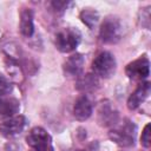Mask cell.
Segmentation results:
<instances>
[{
	"label": "cell",
	"instance_id": "6da1fadb",
	"mask_svg": "<svg viewBox=\"0 0 151 151\" xmlns=\"http://www.w3.org/2000/svg\"><path fill=\"white\" fill-rule=\"evenodd\" d=\"M116 59L110 52L99 53L92 63V71L94 76L101 78H110L116 72Z\"/></svg>",
	"mask_w": 151,
	"mask_h": 151
},
{
	"label": "cell",
	"instance_id": "7a4b0ae2",
	"mask_svg": "<svg viewBox=\"0 0 151 151\" xmlns=\"http://www.w3.org/2000/svg\"><path fill=\"white\" fill-rule=\"evenodd\" d=\"M26 142L34 151H53L51 136L40 126H35L28 132Z\"/></svg>",
	"mask_w": 151,
	"mask_h": 151
},
{
	"label": "cell",
	"instance_id": "3957f363",
	"mask_svg": "<svg viewBox=\"0 0 151 151\" xmlns=\"http://www.w3.org/2000/svg\"><path fill=\"white\" fill-rule=\"evenodd\" d=\"M122 24L120 20L116 17H107L101 26H100V39L106 42V44H114L117 41H119L120 37H122Z\"/></svg>",
	"mask_w": 151,
	"mask_h": 151
},
{
	"label": "cell",
	"instance_id": "277c9868",
	"mask_svg": "<svg viewBox=\"0 0 151 151\" xmlns=\"http://www.w3.org/2000/svg\"><path fill=\"white\" fill-rule=\"evenodd\" d=\"M80 41V33L74 28H64L55 35V46L63 53L76 50Z\"/></svg>",
	"mask_w": 151,
	"mask_h": 151
},
{
	"label": "cell",
	"instance_id": "5b68a950",
	"mask_svg": "<svg viewBox=\"0 0 151 151\" xmlns=\"http://www.w3.org/2000/svg\"><path fill=\"white\" fill-rule=\"evenodd\" d=\"M110 138L119 146H132L134 144V126L132 124H125L119 129H114L109 133Z\"/></svg>",
	"mask_w": 151,
	"mask_h": 151
},
{
	"label": "cell",
	"instance_id": "8992f818",
	"mask_svg": "<svg viewBox=\"0 0 151 151\" xmlns=\"http://www.w3.org/2000/svg\"><path fill=\"white\" fill-rule=\"evenodd\" d=\"M126 76L131 79L143 80L150 74V61L146 57H140L126 66Z\"/></svg>",
	"mask_w": 151,
	"mask_h": 151
},
{
	"label": "cell",
	"instance_id": "52a82bcc",
	"mask_svg": "<svg viewBox=\"0 0 151 151\" xmlns=\"http://www.w3.org/2000/svg\"><path fill=\"white\" fill-rule=\"evenodd\" d=\"M25 125H26V119L24 116H20V114L13 116L0 124V132L7 137L15 136L24 130Z\"/></svg>",
	"mask_w": 151,
	"mask_h": 151
},
{
	"label": "cell",
	"instance_id": "ba28073f",
	"mask_svg": "<svg viewBox=\"0 0 151 151\" xmlns=\"http://www.w3.org/2000/svg\"><path fill=\"white\" fill-rule=\"evenodd\" d=\"M150 94V83L140 84L129 97L127 99V107L130 110H136Z\"/></svg>",
	"mask_w": 151,
	"mask_h": 151
},
{
	"label": "cell",
	"instance_id": "9c48e42d",
	"mask_svg": "<svg viewBox=\"0 0 151 151\" xmlns=\"http://www.w3.org/2000/svg\"><path fill=\"white\" fill-rule=\"evenodd\" d=\"M84 63H85L84 57L80 53H74L71 57H68V59L65 61L64 71L70 77H78L83 72Z\"/></svg>",
	"mask_w": 151,
	"mask_h": 151
},
{
	"label": "cell",
	"instance_id": "30bf717a",
	"mask_svg": "<svg viewBox=\"0 0 151 151\" xmlns=\"http://www.w3.org/2000/svg\"><path fill=\"white\" fill-rule=\"evenodd\" d=\"M92 114V104L86 96L79 97L73 106V116L78 120H86Z\"/></svg>",
	"mask_w": 151,
	"mask_h": 151
},
{
	"label": "cell",
	"instance_id": "8fae6325",
	"mask_svg": "<svg viewBox=\"0 0 151 151\" xmlns=\"http://www.w3.org/2000/svg\"><path fill=\"white\" fill-rule=\"evenodd\" d=\"M20 105L15 98L0 97V118H11L19 112Z\"/></svg>",
	"mask_w": 151,
	"mask_h": 151
},
{
	"label": "cell",
	"instance_id": "7c38bea8",
	"mask_svg": "<svg viewBox=\"0 0 151 151\" xmlns=\"http://www.w3.org/2000/svg\"><path fill=\"white\" fill-rule=\"evenodd\" d=\"M98 85H99L98 77L92 73H87V74H83L78 78V80L76 83V88L81 92H90V91L96 90L98 87Z\"/></svg>",
	"mask_w": 151,
	"mask_h": 151
},
{
	"label": "cell",
	"instance_id": "4fadbf2b",
	"mask_svg": "<svg viewBox=\"0 0 151 151\" xmlns=\"http://www.w3.org/2000/svg\"><path fill=\"white\" fill-rule=\"evenodd\" d=\"M20 32L25 37H31L34 32L33 13L29 8H24L20 13Z\"/></svg>",
	"mask_w": 151,
	"mask_h": 151
},
{
	"label": "cell",
	"instance_id": "5bb4252c",
	"mask_svg": "<svg viewBox=\"0 0 151 151\" xmlns=\"http://www.w3.org/2000/svg\"><path fill=\"white\" fill-rule=\"evenodd\" d=\"M99 117H100V122L103 125L107 126V125H112L117 122L118 119V113L117 111L110 106V105H103L99 112Z\"/></svg>",
	"mask_w": 151,
	"mask_h": 151
},
{
	"label": "cell",
	"instance_id": "9a60e30c",
	"mask_svg": "<svg viewBox=\"0 0 151 151\" xmlns=\"http://www.w3.org/2000/svg\"><path fill=\"white\" fill-rule=\"evenodd\" d=\"M80 19L81 21L88 27V28H93L98 20H99V14L96 12V11H91V9H84L81 13H80Z\"/></svg>",
	"mask_w": 151,
	"mask_h": 151
},
{
	"label": "cell",
	"instance_id": "2e32d148",
	"mask_svg": "<svg viewBox=\"0 0 151 151\" xmlns=\"http://www.w3.org/2000/svg\"><path fill=\"white\" fill-rule=\"evenodd\" d=\"M140 143L144 147H150L151 145V136H150V124H146L140 137Z\"/></svg>",
	"mask_w": 151,
	"mask_h": 151
},
{
	"label": "cell",
	"instance_id": "e0dca14e",
	"mask_svg": "<svg viewBox=\"0 0 151 151\" xmlns=\"http://www.w3.org/2000/svg\"><path fill=\"white\" fill-rule=\"evenodd\" d=\"M12 91V85L4 77H0V96H5Z\"/></svg>",
	"mask_w": 151,
	"mask_h": 151
},
{
	"label": "cell",
	"instance_id": "ac0fdd59",
	"mask_svg": "<svg viewBox=\"0 0 151 151\" xmlns=\"http://www.w3.org/2000/svg\"><path fill=\"white\" fill-rule=\"evenodd\" d=\"M67 1H59V0H57V1H53L52 2V6H53V8L55 9V11H58V12H63L64 9H65V7L67 6Z\"/></svg>",
	"mask_w": 151,
	"mask_h": 151
},
{
	"label": "cell",
	"instance_id": "d6986e66",
	"mask_svg": "<svg viewBox=\"0 0 151 151\" xmlns=\"http://www.w3.org/2000/svg\"><path fill=\"white\" fill-rule=\"evenodd\" d=\"M77 151H84V150H77Z\"/></svg>",
	"mask_w": 151,
	"mask_h": 151
},
{
	"label": "cell",
	"instance_id": "ffe728a7",
	"mask_svg": "<svg viewBox=\"0 0 151 151\" xmlns=\"http://www.w3.org/2000/svg\"><path fill=\"white\" fill-rule=\"evenodd\" d=\"M33 151H34V150H33Z\"/></svg>",
	"mask_w": 151,
	"mask_h": 151
}]
</instances>
